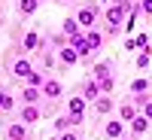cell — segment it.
I'll use <instances>...</instances> for the list:
<instances>
[{"label":"cell","instance_id":"cell-10","mask_svg":"<svg viewBox=\"0 0 152 140\" xmlns=\"http://www.w3.org/2000/svg\"><path fill=\"white\" fill-rule=\"evenodd\" d=\"M12 73H15L18 79H28V76L34 73V67H31V61H24V58H18L15 64H12Z\"/></svg>","mask_w":152,"mask_h":140},{"label":"cell","instance_id":"cell-21","mask_svg":"<svg viewBox=\"0 0 152 140\" xmlns=\"http://www.w3.org/2000/svg\"><path fill=\"white\" fill-rule=\"evenodd\" d=\"M134 116H137V110H134L131 104H122V122H131Z\"/></svg>","mask_w":152,"mask_h":140},{"label":"cell","instance_id":"cell-4","mask_svg":"<svg viewBox=\"0 0 152 140\" xmlns=\"http://www.w3.org/2000/svg\"><path fill=\"white\" fill-rule=\"evenodd\" d=\"M58 58H61V64H67V67L79 64V52H76L73 46H61V49H58Z\"/></svg>","mask_w":152,"mask_h":140},{"label":"cell","instance_id":"cell-19","mask_svg":"<svg viewBox=\"0 0 152 140\" xmlns=\"http://www.w3.org/2000/svg\"><path fill=\"white\" fill-rule=\"evenodd\" d=\"M37 3H40V0H21L18 9L24 12V15H31V12H37Z\"/></svg>","mask_w":152,"mask_h":140},{"label":"cell","instance_id":"cell-2","mask_svg":"<svg viewBox=\"0 0 152 140\" xmlns=\"http://www.w3.org/2000/svg\"><path fill=\"white\" fill-rule=\"evenodd\" d=\"M104 18H107V28H110V31H116L119 24L125 21V9H122L119 3H113V6H107V12H104Z\"/></svg>","mask_w":152,"mask_h":140},{"label":"cell","instance_id":"cell-9","mask_svg":"<svg viewBox=\"0 0 152 140\" xmlns=\"http://www.w3.org/2000/svg\"><path fill=\"white\" fill-rule=\"evenodd\" d=\"M100 95H104V92H100V85H97L94 79H85V85H82V97H85V100H97Z\"/></svg>","mask_w":152,"mask_h":140},{"label":"cell","instance_id":"cell-1","mask_svg":"<svg viewBox=\"0 0 152 140\" xmlns=\"http://www.w3.org/2000/svg\"><path fill=\"white\" fill-rule=\"evenodd\" d=\"M94 82L100 85V92H104V95L113 92V64H110V61L94 64Z\"/></svg>","mask_w":152,"mask_h":140},{"label":"cell","instance_id":"cell-18","mask_svg":"<svg viewBox=\"0 0 152 140\" xmlns=\"http://www.w3.org/2000/svg\"><path fill=\"white\" fill-rule=\"evenodd\" d=\"M76 34H79V21L76 18H64V37L70 40V37H76Z\"/></svg>","mask_w":152,"mask_h":140},{"label":"cell","instance_id":"cell-17","mask_svg":"<svg viewBox=\"0 0 152 140\" xmlns=\"http://www.w3.org/2000/svg\"><path fill=\"white\" fill-rule=\"evenodd\" d=\"M94 110L100 113V116H104V113H110V110H113V100H110L107 95H100V97L94 100Z\"/></svg>","mask_w":152,"mask_h":140},{"label":"cell","instance_id":"cell-7","mask_svg":"<svg viewBox=\"0 0 152 140\" xmlns=\"http://www.w3.org/2000/svg\"><path fill=\"white\" fill-rule=\"evenodd\" d=\"M6 137H9V140H28V128H24V122L6 125Z\"/></svg>","mask_w":152,"mask_h":140},{"label":"cell","instance_id":"cell-25","mask_svg":"<svg viewBox=\"0 0 152 140\" xmlns=\"http://www.w3.org/2000/svg\"><path fill=\"white\" fill-rule=\"evenodd\" d=\"M140 100H143V97H140ZM143 116L152 122V100H143Z\"/></svg>","mask_w":152,"mask_h":140},{"label":"cell","instance_id":"cell-5","mask_svg":"<svg viewBox=\"0 0 152 140\" xmlns=\"http://www.w3.org/2000/svg\"><path fill=\"white\" fill-rule=\"evenodd\" d=\"M67 46H73L76 52H79V58H85V55H91V46H88V37H82V34H76V37H70V43Z\"/></svg>","mask_w":152,"mask_h":140},{"label":"cell","instance_id":"cell-12","mask_svg":"<svg viewBox=\"0 0 152 140\" xmlns=\"http://www.w3.org/2000/svg\"><path fill=\"white\" fill-rule=\"evenodd\" d=\"M43 95L52 97V100H58V97H61V82H58V79H46V82H43Z\"/></svg>","mask_w":152,"mask_h":140},{"label":"cell","instance_id":"cell-8","mask_svg":"<svg viewBox=\"0 0 152 140\" xmlns=\"http://www.w3.org/2000/svg\"><path fill=\"white\" fill-rule=\"evenodd\" d=\"M79 122H82V116H73V113H67V116L55 119V131H67V128H73V125H79Z\"/></svg>","mask_w":152,"mask_h":140},{"label":"cell","instance_id":"cell-16","mask_svg":"<svg viewBox=\"0 0 152 140\" xmlns=\"http://www.w3.org/2000/svg\"><path fill=\"white\" fill-rule=\"evenodd\" d=\"M40 88H34V85H28V88H24V92H21V97H24V104H37V100H40Z\"/></svg>","mask_w":152,"mask_h":140},{"label":"cell","instance_id":"cell-3","mask_svg":"<svg viewBox=\"0 0 152 140\" xmlns=\"http://www.w3.org/2000/svg\"><path fill=\"white\" fill-rule=\"evenodd\" d=\"M76 21H79V28H91V24L97 21V9L94 6H82L79 15H76Z\"/></svg>","mask_w":152,"mask_h":140},{"label":"cell","instance_id":"cell-13","mask_svg":"<svg viewBox=\"0 0 152 140\" xmlns=\"http://www.w3.org/2000/svg\"><path fill=\"white\" fill-rule=\"evenodd\" d=\"M67 110L73 113V116H85V97H82V95H79V97H70Z\"/></svg>","mask_w":152,"mask_h":140},{"label":"cell","instance_id":"cell-11","mask_svg":"<svg viewBox=\"0 0 152 140\" xmlns=\"http://www.w3.org/2000/svg\"><path fill=\"white\" fill-rule=\"evenodd\" d=\"M18 119H21L24 125H34L37 119H40V110H37V104H28V107H24V110L18 113Z\"/></svg>","mask_w":152,"mask_h":140},{"label":"cell","instance_id":"cell-6","mask_svg":"<svg viewBox=\"0 0 152 140\" xmlns=\"http://www.w3.org/2000/svg\"><path fill=\"white\" fill-rule=\"evenodd\" d=\"M122 131H125V122H122V119H113V122L104 125V137H110V140H119Z\"/></svg>","mask_w":152,"mask_h":140},{"label":"cell","instance_id":"cell-27","mask_svg":"<svg viewBox=\"0 0 152 140\" xmlns=\"http://www.w3.org/2000/svg\"><path fill=\"white\" fill-rule=\"evenodd\" d=\"M137 67H149V55H146V52H143L140 58H137Z\"/></svg>","mask_w":152,"mask_h":140},{"label":"cell","instance_id":"cell-29","mask_svg":"<svg viewBox=\"0 0 152 140\" xmlns=\"http://www.w3.org/2000/svg\"><path fill=\"white\" fill-rule=\"evenodd\" d=\"M58 3H67V0H58Z\"/></svg>","mask_w":152,"mask_h":140},{"label":"cell","instance_id":"cell-30","mask_svg":"<svg viewBox=\"0 0 152 140\" xmlns=\"http://www.w3.org/2000/svg\"><path fill=\"white\" fill-rule=\"evenodd\" d=\"M52 140H58V137H52Z\"/></svg>","mask_w":152,"mask_h":140},{"label":"cell","instance_id":"cell-15","mask_svg":"<svg viewBox=\"0 0 152 140\" xmlns=\"http://www.w3.org/2000/svg\"><path fill=\"white\" fill-rule=\"evenodd\" d=\"M24 52H34V49H40V34H24Z\"/></svg>","mask_w":152,"mask_h":140},{"label":"cell","instance_id":"cell-28","mask_svg":"<svg viewBox=\"0 0 152 140\" xmlns=\"http://www.w3.org/2000/svg\"><path fill=\"white\" fill-rule=\"evenodd\" d=\"M143 12H146V15H152V0H143Z\"/></svg>","mask_w":152,"mask_h":140},{"label":"cell","instance_id":"cell-22","mask_svg":"<svg viewBox=\"0 0 152 140\" xmlns=\"http://www.w3.org/2000/svg\"><path fill=\"white\" fill-rule=\"evenodd\" d=\"M43 82H46V79H43V76L37 73V70H34V73L28 76V85H34V88H43Z\"/></svg>","mask_w":152,"mask_h":140},{"label":"cell","instance_id":"cell-20","mask_svg":"<svg viewBox=\"0 0 152 140\" xmlns=\"http://www.w3.org/2000/svg\"><path fill=\"white\" fill-rule=\"evenodd\" d=\"M12 104H15V100H12V95H6L3 88H0V110H6V113H9V110H12Z\"/></svg>","mask_w":152,"mask_h":140},{"label":"cell","instance_id":"cell-24","mask_svg":"<svg viewBox=\"0 0 152 140\" xmlns=\"http://www.w3.org/2000/svg\"><path fill=\"white\" fill-rule=\"evenodd\" d=\"M88 46H91V52L100 46V34H97V31H91V34H88Z\"/></svg>","mask_w":152,"mask_h":140},{"label":"cell","instance_id":"cell-14","mask_svg":"<svg viewBox=\"0 0 152 140\" xmlns=\"http://www.w3.org/2000/svg\"><path fill=\"white\" fill-rule=\"evenodd\" d=\"M131 131H134V134H146V131H149V119H146V116H134V119H131Z\"/></svg>","mask_w":152,"mask_h":140},{"label":"cell","instance_id":"cell-26","mask_svg":"<svg viewBox=\"0 0 152 140\" xmlns=\"http://www.w3.org/2000/svg\"><path fill=\"white\" fill-rule=\"evenodd\" d=\"M58 140H79V134H76V131H64Z\"/></svg>","mask_w":152,"mask_h":140},{"label":"cell","instance_id":"cell-23","mask_svg":"<svg viewBox=\"0 0 152 140\" xmlns=\"http://www.w3.org/2000/svg\"><path fill=\"white\" fill-rule=\"evenodd\" d=\"M146 88H149V82H146V79H134V82H131V92H134V95L146 92Z\"/></svg>","mask_w":152,"mask_h":140}]
</instances>
